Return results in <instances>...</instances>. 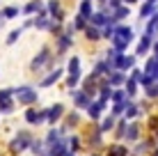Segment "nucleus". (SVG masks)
<instances>
[{
  "instance_id": "nucleus-1",
  "label": "nucleus",
  "mask_w": 158,
  "mask_h": 156,
  "mask_svg": "<svg viewBox=\"0 0 158 156\" xmlns=\"http://www.w3.org/2000/svg\"><path fill=\"white\" fill-rule=\"evenodd\" d=\"M14 94H16V99H19V103H23V106H32V103H37V101H39V96H37V90L30 87V85L14 87Z\"/></svg>"
},
{
  "instance_id": "nucleus-2",
  "label": "nucleus",
  "mask_w": 158,
  "mask_h": 156,
  "mask_svg": "<svg viewBox=\"0 0 158 156\" xmlns=\"http://www.w3.org/2000/svg\"><path fill=\"white\" fill-rule=\"evenodd\" d=\"M30 142H32V136H30V133H28V131H19V136L12 140L9 147H12L14 154H21V152H25V149L30 147Z\"/></svg>"
},
{
  "instance_id": "nucleus-3",
  "label": "nucleus",
  "mask_w": 158,
  "mask_h": 156,
  "mask_svg": "<svg viewBox=\"0 0 158 156\" xmlns=\"http://www.w3.org/2000/svg\"><path fill=\"white\" fill-rule=\"evenodd\" d=\"M131 39H133V32H131V28H119V32L115 35V48H117V51H124Z\"/></svg>"
},
{
  "instance_id": "nucleus-4",
  "label": "nucleus",
  "mask_w": 158,
  "mask_h": 156,
  "mask_svg": "<svg viewBox=\"0 0 158 156\" xmlns=\"http://www.w3.org/2000/svg\"><path fill=\"white\" fill-rule=\"evenodd\" d=\"M71 99H73V106H76V108H87V106L92 103L89 96H87L85 92H80V90H71Z\"/></svg>"
},
{
  "instance_id": "nucleus-5",
  "label": "nucleus",
  "mask_w": 158,
  "mask_h": 156,
  "mask_svg": "<svg viewBox=\"0 0 158 156\" xmlns=\"http://www.w3.org/2000/svg\"><path fill=\"white\" fill-rule=\"evenodd\" d=\"M62 112H64V106H62V103H55L53 108H48V110H46V122L55 124L60 117H62Z\"/></svg>"
},
{
  "instance_id": "nucleus-6",
  "label": "nucleus",
  "mask_w": 158,
  "mask_h": 156,
  "mask_svg": "<svg viewBox=\"0 0 158 156\" xmlns=\"http://www.w3.org/2000/svg\"><path fill=\"white\" fill-rule=\"evenodd\" d=\"M138 136H140V129L135 122H131V124H126V131H124V138H126L128 142H138Z\"/></svg>"
},
{
  "instance_id": "nucleus-7",
  "label": "nucleus",
  "mask_w": 158,
  "mask_h": 156,
  "mask_svg": "<svg viewBox=\"0 0 158 156\" xmlns=\"http://www.w3.org/2000/svg\"><path fill=\"white\" fill-rule=\"evenodd\" d=\"M103 108H106V101H99V99H96L94 103L87 106V112H89L92 120H99V115H101V110H103Z\"/></svg>"
},
{
  "instance_id": "nucleus-8",
  "label": "nucleus",
  "mask_w": 158,
  "mask_h": 156,
  "mask_svg": "<svg viewBox=\"0 0 158 156\" xmlns=\"http://www.w3.org/2000/svg\"><path fill=\"white\" fill-rule=\"evenodd\" d=\"M144 76H149L151 80H154V83L158 80V60H156V57H151V60L147 62V69H144Z\"/></svg>"
},
{
  "instance_id": "nucleus-9",
  "label": "nucleus",
  "mask_w": 158,
  "mask_h": 156,
  "mask_svg": "<svg viewBox=\"0 0 158 156\" xmlns=\"http://www.w3.org/2000/svg\"><path fill=\"white\" fill-rule=\"evenodd\" d=\"M62 74H64V71H62V69H55V71H51V74H48V76H46V78H44V80H41V87H51V85H53V83H57V80H60V78H62Z\"/></svg>"
},
{
  "instance_id": "nucleus-10",
  "label": "nucleus",
  "mask_w": 158,
  "mask_h": 156,
  "mask_svg": "<svg viewBox=\"0 0 158 156\" xmlns=\"http://www.w3.org/2000/svg\"><path fill=\"white\" fill-rule=\"evenodd\" d=\"M108 156H128V149L124 147V145H112V147L108 149Z\"/></svg>"
},
{
  "instance_id": "nucleus-11",
  "label": "nucleus",
  "mask_w": 158,
  "mask_h": 156,
  "mask_svg": "<svg viewBox=\"0 0 158 156\" xmlns=\"http://www.w3.org/2000/svg\"><path fill=\"white\" fill-rule=\"evenodd\" d=\"M60 136H62V131L53 126L51 131H48V138H46V142H44V145H53V142H57V140H60Z\"/></svg>"
},
{
  "instance_id": "nucleus-12",
  "label": "nucleus",
  "mask_w": 158,
  "mask_h": 156,
  "mask_svg": "<svg viewBox=\"0 0 158 156\" xmlns=\"http://www.w3.org/2000/svg\"><path fill=\"white\" fill-rule=\"evenodd\" d=\"M112 126H115V115H110V117H106V120H103V124L99 126V133H106V131H110Z\"/></svg>"
},
{
  "instance_id": "nucleus-13",
  "label": "nucleus",
  "mask_w": 158,
  "mask_h": 156,
  "mask_svg": "<svg viewBox=\"0 0 158 156\" xmlns=\"http://www.w3.org/2000/svg\"><path fill=\"white\" fill-rule=\"evenodd\" d=\"M46 57H48V51H46V48H44V51H41V55L32 60V69H35V71H37V69H41V64L46 62Z\"/></svg>"
},
{
  "instance_id": "nucleus-14",
  "label": "nucleus",
  "mask_w": 158,
  "mask_h": 156,
  "mask_svg": "<svg viewBox=\"0 0 158 156\" xmlns=\"http://www.w3.org/2000/svg\"><path fill=\"white\" fill-rule=\"evenodd\" d=\"M144 94L151 96V99H158V83H151L149 87H144Z\"/></svg>"
},
{
  "instance_id": "nucleus-15",
  "label": "nucleus",
  "mask_w": 158,
  "mask_h": 156,
  "mask_svg": "<svg viewBox=\"0 0 158 156\" xmlns=\"http://www.w3.org/2000/svg\"><path fill=\"white\" fill-rule=\"evenodd\" d=\"M12 110H14V101H2V103H0V112H2V115H9Z\"/></svg>"
},
{
  "instance_id": "nucleus-16",
  "label": "nucleus",
  "mask_w": 158,
  "mask_h": 156,
  "mask_svg": "<svg viewBox=\"0 0 158 156\" xmlns=\"http://www.w3.org/2000/svg\"><path fill=\"white\" fill-rule=\"evenodd\" d=\"M12 96H14V90H0V103L2 101H12Z\"/></svg>"
},
{
  "instance_id": "nucleus-17",
  "label": "nucleus",
  "mask_w": 158,
  "mask_h": 156,
  "mask_svg": "<svg viewBox=\"0 0 158 156\" xmlns=\"http://www.w3.org/2000/svg\"><path fill=\"white\" fill-rule=\"evenodd\" d=\"M78 64H80V60H78V57H73V60L69 62V71H71V74H80V67H78Z\"/></svg>"
},
{
  "instance_id": "nucleus-18",
  "label": "nucleus",
  "mask_w": 158,
  "mask_h": 156,
  "mask_svg": "<svg viewBox=\"0 0 158 156\" xmlns=\"http://www.w3.org/2000/svg\"><path fill=\"white\" fill-rule=\"evenodd\" d=\"M110 96L115 99V103H124V101H128L126 99V92H112Z\"/></svg>"
},
{
  "instance_id": "nucleus-19",
  "label": "nucleus",
  "mask_w": 158,
  "mask_h": 156,
  "mask_svg": "<svg viewBox=\"0 0 158 156\" xmlns=\"http://www.w3.org/2000/svg\"><path fill=\"white\" fill-rule=\"evenodd\" d=\"M78 122H80V115H78V112H71V115L67 117V124H69V126H76Z\"/></svg>"
},
{
  "instance_id": "nucleus-20",
  "label": "nucleus",
  "mask_w": 158,
  "mask_h": 156,
  "mask_svg": "<svg viewBox=\"0 0 158 156\" xmlns=\"http://www.w3.org/2000/svg\"><path fill=\"white\" fill-rule=\"evenodd\" d=\"M110 83L112 85H122L124 83V76H122V74H110Z\"/></svg>"
},
{
  "instance_id": "nucleus-21",
  "label": "nucleus",
  "mask_w": 158,
  "mask_h": 156,
  "mask_svg": "<svg viewBox=\"0 0 158 156\" xmlns=\"http://www.w3.org/2000/svg\"><path fill=\"white\" fill-rule=\"evenodd\" d=\"M69 147H71L69 152H76V149L80 147V142H78V138H76V136H71V138H69Z\"/></svg>"
},
{
  "instance_id": "nucleus-22",
  "label": "nucleus",
  "mask_w": 158,
  "mask_h": 156,
  "mask_svg": "<svg viewBox=\"0 0 158 156\" xmlns=\"http://www.w3.org/2000/svg\"><path fill=\"white\" fill-rule=\"evenodd\" d=\"M126 94H128V96L135 94V83H133V80H128V83H126Z\"/></svg>"
},
{
  "instance_id": "nucleus-23",
  "label": "nucleus",
  "mask_w": 158,
  "mask_h": 156,
  "mask_svg": "<svg viewBox=\"0 0 158 156\" xmlns=\"http://www.w3.org/2000/svg\"><path fill=\"white\" fill-rule=\"evenodd\" d=\"M19 35H21V30H14V32H12V35H9V37H7V44H14V41H16V39H19Z\"/></svg>"
},
{
  "instance_id": "nucleus-24",
  "label": "nucleus",
  "mask_w": 158,
  "mask_h": 156,
  "mask_svg": "<svg viewBox=\"0 0 158 156\" xmlns=\"http://www.w3.org/2000/svg\"><path fill=\"white\" fill-rule=\"evenodd\" d=\"M87 37H89V39H99V32H96L94 28H92L89 32H87Z\"/></svg>"
},
{
  "instance_id": "nucleus-25",
  "label": "nucleus",
  "mask_w": 158,
  "mask_h": 156,
  "mask_svg": "<svg viewBox=\"0 0 158 156\" xmlns=\"http://www.w3.org/2000/svg\"><path fill=\"white\" fill-rule=\"evenodd\" d=\"M62 156H76V152H69V149H67V152H64Z\"/></svg>"
},
{
  "instance_id": "nucleus-26",
  "label": "nucleus",
  "mask_w": 158,
  "mask_h": 156,
  "mask_svg": "<svg viewBox=\"0 0 158 156\" xmlns=\"http://www.w3.org/2000/svg\"><path fill=\"white\" fill-rule=\"evenodd\" d=\"M92 156H99V154H92Z\"/></svg>"
},
{
  "instance_id": "nucleus-27",
  "label": "nucleus",
  "mask_w": 158,
  "mask_h": 156,
  "mask_svg": "<svg viewBox=\"0 0 158 156\" xmlns=\"http://www.w3.org/2000/svg\"><path fill=\"white\" fill-rule=\"evenodd\" d=\"M154 156H158V152H156V154H154Z\"/></svg>"
}]
</instances>
